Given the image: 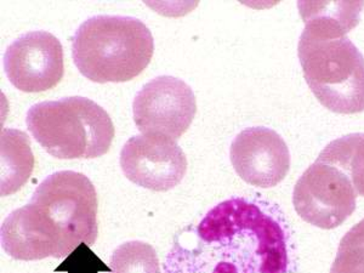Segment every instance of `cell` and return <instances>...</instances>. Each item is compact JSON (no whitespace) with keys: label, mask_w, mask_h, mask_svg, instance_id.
Wrapping results in <instances>:
<instances>
[{"label":"cell","mask_w":364,"mask_h":273,"mask_svg":"<svg viewBox=\"0 0 364 273\" xmlns=\"http://www.w3.org/2000/svg\"><path fill=\"white\" fill-rule=\"evenodd\" d=\"M163 273H300L294 233L260 196L226 199L175 236Z\"/></svg>","instance_id":"6da1fadb"},{"label":"cell","mask_w":364,"mask_h":273,"mask_svg":"<svg viewBox=\"0 0 364 273\" xmlns=\"http://www.w3.org/2000/svg\"><path fill=\"white\" fill-rule=\"evenodd\" d=\"M363 3H299L305 29L298 54L306 83L331 112L364 111V58L346 34Z\"/></svg>","instance_id":"7a4b0ae2"},{"label":"cell","mask_w":364,"mask_h":273,"mask_svg":"<svg viewBox=\"0 0 364 273\" xmlns=\"http://www.w3.org/2000/svg\"><path fill=\"white\" fill-rule=\"evenodd\" d=\"M154 50L151 31L135 17H91L72 39L75 66L95 83L132 80L149 66Z\"/></svg>","instance_id":"3957f363"},{"label":"cell","mask_w":364,"mask_h":273,"mask_svg":"<svg viewBox=\"0 0 364 273\" xmlns=\"http://www.w3.org/2000/svg\"><path fill=\"white\" fill-rule=\"evenodd\" d=\"M26 123L43 149L58 159L101 157L107 154L114 137L108 113L80 96L34 105Z\"/></svg>","instance_id":"277c9868"},{"label":"cell","mask_w":364,"mask_h":273,"mask_svg":"<svg viewBox=\"0 0 364 273\" xmlns=\"http://www.w3.org/2000/svg\"><path fill=\"white\" fill-rule=\"evenodd\" d=\"M29 204L60 259L80 245H95L97 196L85 175L70 170L50 175L34 191Z\"/></svg>","instance_id":"5b68a950"},{"label":"cell","mask_w":364,"mask_h":273,"mask_svg":"<svg viewBox=\"0 0 364 273\" xmlns=\"http://www.w3.org/2000/svg\"><path fill=\"white\" fill-rule=\"evenodd\" d=\"M357 196L343 170L316 161L296 182L293 204L298 215L307 224L333 230L356 210Z\"/></svg>","instance_id":"8992f818"},{"label":"cell","mask_w":364,"mask_h":273,"mask_svg":"<svg viewBox=\"0 0 364 273\" xmlns=\"http://www.w3.org/2000/svg\"><path fill=\"white\" fill-rule=\"evenodd\" d=\"M197 112L193 91L181 79L161 75L144 85L134 99V120L146 135L178 141Z\"/></svg>","instance_id":"52a82bcc"},{"label":"cell","mask_w":364,"mask_h":273,"mask_svg":"<svg viewBox=\"0 0 364 273\" xmlns=\"http://www.w3.org/2000/svg\"><path fill=\"white\" fill-rule=\"evenodd\" d=\"M120 166L137 186L164 192L178 186L187 171V158L176 141L161 135L130 137L120 151Z\"/></svg>","instance_id":"ba28073f"},{"label":"cell","mask_w":364,"mask_h":273,"mask_svg":"<svg viewBox=\"0 0 364 273\" xmlns=\"http://www.w3.org/2000/svg\"><path fill=\"white\" fill-rule=\"evenodd\" d=\"M4 70L18 90L42 92L53 89L65 73L61 42L46 31L23 34L5 51Z\"/></svg>","instance_id":"9c48e42d"},{"label":"cell","mask_w":364,"mask_h":273,"mask_svg":"<svg viewBox=\"0 0 364 273\" xmlns=\"http://www.w3.org/2000/svg\"><path fill=\"white\" fill-rule=\"evenodd\" d=\"M230 157L238 176L260 188L277 186L290 169L286 141L274 130L264 127L240 132L232 142Z\"/></svg>","instance_id":"30bf717a"},{"label":"cell","mask_w":364,"mask_h":273,"mask_svg":"<svg viewBox=\"0 0 364 273\" xmlns=\"http://www.w3.org/2000/svg\"><path fill=\"white\" fill-rule=\"evenodd\" d=\"M0 157V193L5 197L21 190L33 171L34 157L27 134L16 129H1Z\"/></svg>","instance_id":"8fae6325"},{"label":"cell","mask_w":364,"mask_h":273,"mask_svg":"<svg viewBox=\"0 0 364 273\" xmlns=\"http://www.w3.org/2000/svg\"><path fill=\"white\" fill-rule=\"evenodd\" d=\"M317 161L343 170L357 195L364 197V134H350L331 141Z\"/></svg>","instance_id":"7c38bea8"},{"label":"cell","mask_w":364,"mask_h":273,"mask_svg":"<svg viewBox=\"0 0 364 273\" xmlns=\"http://www.w3.org/2000/svg\"><path fill=\"white\" fill-rule=\"evenodd\" d=\"M109 266V273H161L157 252L141 240L119 245L111 255Z\"/></svg>","instance_id":"4fadbf2b"},{"label":"cell","mask_w":364,"mask_h":273,"mask_svg":"<svg viewBox=\"0 0 364 273\" xmlns=\"http://www.w3.org/2000/svg\"><path fill=\"white\" fill-rule=\"evenodd\" d=\"M331 273H364V243L340 242Z\"/></svg>","instance_id":"5bb4252c"},{"label":"cell","mask_w":364,"mask_h":273,"mask_svg":"<svg viewBox=\"0 0 364 273\" xmlns=\"http://www.w3.org/2000/svg\"><path fill=\"white\" fill-rule=\"evenodd\" d=\"M343 243H364V219L343 237Z\"/></svg>","instance_id":"9a60e30c"}]
</instances>
